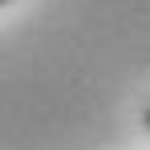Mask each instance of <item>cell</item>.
Returning <instances> with one entry per match:
<instances>
[{"mask_svg": "<svg viewBox=\"0 0 150 150\" xmlns=\"http://www.w3.org/2000/svg\"><path fill=\"white\" fill-rule=\"evenodd\" d=\"M142 126H146V130H150V105H146V110H142Z\"/></svg>", "mask_w": 150, "mask_h": 150, "instance_id": "1", "label": "cell"}, {"mask_svg": "<svg viewBox=\"0 0 150 150\" xmlns=\"http://www.w3.org/2000/svg\"><path fill=\"white\" fill-rule=\"evenodd\" d=\"M8 4H12V0H0V8H8Z\"/></svg>", "mask_w": 150, "mask_h": 150, "instance_id": "2", "label": "cell"}]
</instances>
